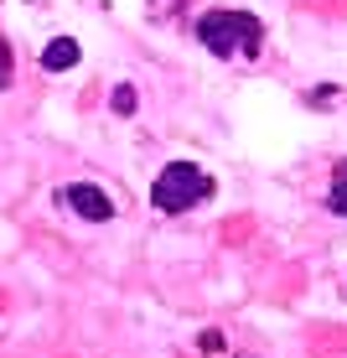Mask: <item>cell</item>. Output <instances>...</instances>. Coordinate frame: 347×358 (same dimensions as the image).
<instances>
[{
	"instance_id": "3",
	"label": "cell",
	"mask_w": 347,
	"mask_h": 358,
	"mask_svg": "<svg viewBox=\"0 0 347 358\" xmlns=\"http://www.w3.org/2000/svg\"><path fill=\"white\" fill-rule=\"evenodd\" d=\"M63 203H68L78 218H89V224H109V218H115V203H109V192L94 187V182H73V187H63Z\"/></svg>"
},
{
	"instance_id": "7",
	"label": "cell",
	"mask_w": 347,
	"mask_h": 358,
	"mask_svg": "<svg viewBox=\"0 0 347 358\" xmlns=\"http://www.w3.org/2000/svg\"><path fill=\"white\" fill-rule=\"evenodd\" d=\"M10 68H16V63H10V47L0 42V89H10Z\"/></svg>"
},
{
	"instance_id": "8",
	"label": "cell",
	"mask_w": 347,
	"mask_h": 358,
	"mask_svg": "<svg viewBox=\"0 0 347 358\" xmlns=\"http://www.w3.org/2000/svg\"><path fill=\"white\" fill-rule=\"evenodd\" d=\"M197 348H202V353H223V332H202V338H197Z\"/></svg>"
},
{
	"instance_id": "6",
	"label": "cell",
	"mask_w": 347,
	"mask_h": 358,
	"mask_svg": "<svg viewBox=\"0 0 347 358\" xmlns=\"http://www.w3.org/2000/svg\"><path fill=\"white\" fill-rule=\"evenodd\" d=\"M109 104H115V115H135V104H140V99H135V89H125V83H119V89L109 94Z\"/></svg>"
},
{
	"instance_id": "5",
	"label": "cell",
	"mask_w": 347,
	"mask_h": 358,
	"mask_svg": "<svg viewBox=\"0 0 347 358\" xmlns=\"http://www.w3.org/2000/svg\"><path fill=\"white\" fill-rule=\"evenodd\" d=\"M332 213H347V162H337V182H332Z\"/></svg>"
},
{
	"instance_id": "1",
	"label": "cell",
	"mask_w": 347,
	"mask_h": 358,
	"mask_svg": "<svg viewBox=\"0 0 347 358\" xmlns=\"http://www.w3.org/2000/svg\"><path fill=\"white\" fill-rule=\"evenodd\" d=\"M197 42L213 57H259L265 52V27L249 10H207L197 21Z\"/></svg>"
},
{
	"instance_id": "2",
	"label": "cell",
	"mask_w": 347,
	"mask_h": 358,
	"mask_svg": "<svg viewBox=\"0 0 347 358\" xmlns=\"http://www.w3.org/2000/svg\"><path fill=\"white\" fill-rule=\"evenodd\" d=\"M202 197H213V177H207L197 162H171L156 177V187H151V203L161 213H187V208H197Z\"/></svg>"
},
{
	"instance_id": "4",
	"label": "cell",
	"mask_w": 347,
	"mask_h": 358,
	"mask_svg": "<svg viewBox=\"0 0 347 358\" xmlns=\"http://www.w3.org/2000/svg\"><path fill=\"white\" fill-rule=\"evenodd\" d=\"M78 42L73 36H57V42H47L42 47V73H68V68H78Z\"/></svg>"
}]
</instances>
